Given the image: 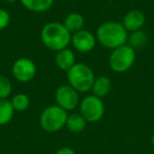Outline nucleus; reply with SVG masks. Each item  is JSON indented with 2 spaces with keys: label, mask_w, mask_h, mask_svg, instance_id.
Instances as JSON below:
<instances>
[{
  "label": "nucleus",
  "mask_w": 154,
  "mask_h": 154,
  "mask_svg": "<svg viewBox=\"0 0 154 154\" xmlns=\"http://www.w3.org/2000/svg\"><path fill=\"white\" fill-rule=\"evenodd\" d=\"M146 22V16L139 10H131L122 18V26L127 30V32H136L143 29Z\"/></svg>",
  "instance_id": "nucleus-10"
},
{
  "label": "nucleus",
  "mask_w": 154,
  "mask_h": 154,
  "mask_svg": "<svg viewBox=\"0 0 154 154\" xmlns=\"http://www.w3.org/2000/svg\"><path fill=\"white\" fill-rule=\"evenodd\" d=\"M68 112L57 105H52L43 109L39 116V125L41 129L48 133H55L66 127Z\"/></svg>",
  "instance_id": "nucleus-4"
},
{
  "label": "nucleus",
  "mask_w": 154,
  "mask_h": 154,
  "mask_svg": "<svg viewBox=\"0 0 154 154\" xmlns=\"http://www.w3.org/2000/svg\"><path fill=\"white\" fill-rule=\"evenodd\" d=\"M96 40L106 49L114 50L128 43V32L118 21H106L96 30Z\"/></svg>",
  "instance_id": "nucleus-2"
},
{
  "label": "nucleus",
  "mask_w": 154,
  "mask_h": 154,
  "mask_svg": "<svg viewBox=\"0 0 154 154\" xmlns=\"http://www.w3.org/2000/svg\"><path fill=\"white\" fill-rule=\"evenodd\" d=\"M13 87L10 79L5 75L0 74V99H8L12 94Z\"/></svg>",
  "instance_id": "nucleus-19"
},
{
  "label": "nucleus",
  "mask_w": 154,
  "mask_h": 154,
  "mask_svg": "<svg viewBox=\"0 0 154 154\" xmlns=\"http://www.w3.org/2000/svg\"><path fill=\"white\" fill-rule=\"evenodd\" d=\"M3 1L8 3H15V2H17V1H19V0H3Z\"/></svg>",
  "instance_id": "nucleus-22"
},
{
  "label": "nucleus",
  "mask_w": 154,
  "mask_h": 154,
  "mask_svg": "<svg viewBox=\"0 0 154 154\" xmlns=\"http://www.w3.org/2000/svg\"><path fill=\"white\" fill-rule=\"evenodd\" d=\"M135 60L136 50L126 43L112 50L109 57V66L115 73H125L132 68Z\"/></svg>",
  "instance_id": "nucleus-5"
},
{
  "label": "nucleus",
  "mask_w": 154,
  "mask_h": 154,
  "mask_svg": "<svg viewBox=\"0 0 154 154\" xmlns=\"http://www.w3.org/2000/svg\"><path fill=\"white\" fill-rule=\"evenodd\" d=\"M11 23V15L5 9L0 8V31L5 30Z\"/></svg>",
  "instance_id": "nucleus-20"
},
{
  "label": "nucleus",
  "mask_w": 154,
  "mask_h": 154,
  "mask_svg": "<svg viewBox=\"0 0 154 154\" xmlns=\"http://www.w3.org/2000/svg\"><path fill=\"white\" fill-rule=\"evenodd\" d=\"M71 43L73 48L79 53H90L94 50L97 43L96 36L89 30H80L72 34Z\"/></svg>",
  "instance_id": "nucleus-9"
},
{
  "label": "nucleus",
  "mask_w": 154,
  "mask_h": 154,
  "mask_svg": "<svg viewBox=\"0 0 154 154\" xmlns=\"http://www.w3.org/2000/svg\"><path fill=\"white\" fill-rule=\"evenodd\" d=\"M28 11L33 13H45L52 9L54 0H19Z\"/></svg>",
  "instance_id": "nucleus-13"
},
{
  "label": "nucleus",
  "mask_w": 154,
  "mask_h": 154,
  "mask_svg": "<svg viewBox=\"0 0 154 154\" xmlns=\"http://www.w3.org/2000/svg\"><path fill=\"white\" fill-rule=\"evenodd\" d=\"M111 89H112L111 78H109L108 76H99L95 78L91 91H92L93 95L103 99V97H106L111 92Z\"/></svg>",
  "instance_id": "nucleus-12"
},
{
  "label": "nucleus",
  "mask_w": 154,
  "mask_h": 154,
  "mask_svg": "<svg viewBox=\"0 0 154 154\" xmlns=\"http://www.w3.org/2000/svg\"><path fill=\"white\" fill-rule=\"evenodd\" d=\"M15 113L11 100L0 99V126H5L12 120Z\"/></svg>",
  "instance_id": "nucleus-16"
},
{
  "label": "nucleus",
  "mask_w": 154,
  "mask_h": 154,
  "mask_svg": "<svg viewBox=\"0 0 154 154\" xmlns=\"http://www.w3.org/2000/svg\"><path fill=\"white\" fill-rule=\"evenodd\" d=\"M63 26L66 28V30L71 33V34H74V33L78 32L80 30H84L85 26V18L82 14L77 13V12H72V13L68 14L64 18Z\"/></svg>",
  "instance_id": "nucleus-14"
},
{
  "label": "nucleus",
  "mask_w": 154,
  "mask_h": 154,
  "mask_svg": "<svg viewBox=\"0 0 154 154\" xmlns=\"http://www.w3.org/2000/svg\"><path fill=\"white\" fill-rule=\"evenodd\" d=\"M87 120L80 113L69 114L66 118V128L72 133H82L87 127Z\"/></svg>",
  "instance_id": "nucleus-15"
},
{
  "label": "nucleus",
  "mask_w": 154,
  "mask_h": 154,
  "mask_svg": "<svg viewBox=\"0 0 154 154\" xmlns=\"http://www.w3.org/2000/svg\"><path fill=\"white\" fill-rule=\"evenodd\" d=\"M151 143H152V146H153V148H154V133H153V135H152V137H151Z\"/></svg>",
  "instance_id": "nucleus-23"
},
{
  "label": "nucleus",
  "mask_w": 154,
  "mask_h": 154,
  "mask_svg": "<svg viewBox=\"0 0 154 154\" xmlns=\"http://www.w3.org/2000/svg\"><path fill=\"white\" fill-rule=\"evenodd\" d=\"M37 68L32 59L26 57H20L14 61L12 66V75L17 82L26 84L35 77Z\"/></svg>",
  "instance_id": "nucleus-8"
},
{
  "label": "nucleus",
  "mask_w": 154,
  "mask_h": 154,
  "mask_svg": "<svg viewBox=\"0 0 154 154\" xmlns=\"http://www.w3.org/2000/svg\"><path fill=\"white\" fill-rule=\"evenodd\" d=\"M148 40L147 35L145 34V32H143L141 30L136 31V32H132L131 35L128 37V41L131 47L133 49H138V48H141Z\"/></svg>",
  "instance_id": "nucleus-18"
},
{
  "label": "nucleus",
  "mask_w": 154,
  "mask_h": 154,
  "mask_svg": "<svg viewBox=\"0 0 154 154\" xmlns=\"http://www.w3.org/2000/svg\"><path fill=\"white\" fill-rule=\"evenodd\" d=\"M30 97L24 93H17L11 99V103L13 106L14 110L18 112H23L29 109L30 107Z\"/></svg>",
  "instance_id": "nucleus-17"
},
{
  "label": "nucleus",
  "mask_w": 154,
  "mask_h": 154,
  "mask_svg": "<svg viewBox=\"0 0 154 154\" xmlns=\"http://www.w3.org/2000/svg\"><path fill=\"white\" fill-rule=\"evenodd\" d=\"M72 34L66 30L63 23L58 21H51L41 28L40 39L47 49L58 52L69 47L71 43Z\"/></svg>",
  "instance_id": "nucleus-1"
},
{
  "label": "nucleus",
  "mask_w": 154,
  "mask_h": 154,
  "mask_svg": "<svg viewBox=\"0 0 154 154\" xmlns=\"http://www.w3.org/2000/svg\"><path fill=\"white\" fill-rule=\"evenodd\" d=\"M55 154H76V152L70 147H62L55 152Z\"/></svg>",
  "instance_id": "nucleus-21"
},
{
  "label": "nucleus",
  "mask_w": 154,
  "mask_h": 154,
  "mask_svg": "<svg viewBox=\"0 0 154 154\" xmlns=\"http://www.w3.org/2000/svg\"><path fill=\"white\" fill-rule=\"evenodd\" d=\"M55 63H56V66H57L59 70L68 72V71L76 63L75 53L72 50L69 49V48H66V49L56 52Z\"/></svg>",
  "instance_id": "nucleus-11"
},
{
  "label": "nucleus",
  "mask_w": 154,
  "mask_h": 154,
  "mask_svg": "<svg viewBox=\"0 0 154 154\" xmlns=\"http://www.w3.org/2000/svg\"><path fill=\"white\" fill-rule=\"evenodd\" d=\"M95 78L96 77L92 69L88 64L82 62H76L66 72V79L69 85L78 93L91 91Z\"/></svg>",
  "instance_id": "nucleus-3"
},
{
  "label": "nucleus",
  "mask_w": 154,
  "mask_h": 154,
  "mask_svg": "<svg viewBox=\"0 0 154 154\" xmlns=\"http://www.w3.org/2000/svg\"><path fill=\"white\" fill-rule=\"evenodd\" d=\"M56 105L63 109L64 111H73L79 106V93L70 85H62L58 87L55 92Z\"/></svg>",
  "instance_id": "nucleus-7"
},
{
  "label": "nucleus",
  "mask_w": 154,
  "mask_h": 154,
  "mask_svg": "<svg viewBox=\"0 0 154 154\" xmlns=\"http://www.w3.org/2000/svg\"><path fill=\"white\" fill-rule=\"evenodd\" d=\"M79 110L87 122H97L105 115V103L101 98L91 94L80 100Z\"/></svg>",
  "instance_id": "nucleus-6"
}]
</instances>
